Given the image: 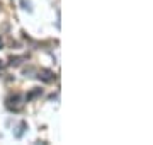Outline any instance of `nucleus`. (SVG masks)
<instances>
[{
    "mask_svg": "<svg viewBox=\"0 0 153 145\" xmlns=\"http://www.w3.org/2000/svg\"><path fill=\"white\" fill-rule=\"evenodd\" d=\"M22 60H24V56H10L9 58V65L10 67H19Z\"/></svg>",
    "mask_w": 153,
    "mask_h": 145,
    "instance_id": "4",
    "label": "nucleus"
},
{
    "mask_svg": "<svg viewBox=\"0 0 153 145\" xmlns=\"http://www.w3.org/2000/svg\"><path fill=\"white\" fill-rule=\"evenodd\" d=\"M38 78L41 80V82H46V84H51V82H55V72L53 70H49V68H41L38 72Z\"/></svg>",
    "mask_w": 153,
    "mask_h": 145,
    "instance_id": "2",
    "label": "nucleus"
},
{
    "mask_svg": "<svg viewBox=\"0 0 153 145\" xmlns=\"http://www.w3.org/2000/svg\"><path fill=\"white\" fill-rule=\"evenodd\" d=\"M22 106H24V99H22L21 94H14L7 99V108H9L10 111H16V113L21 111Z\"/></svg>",
    "mask_w": 153,
    "mask_h": 145,
    "instance_id": "1",
    "label": "nucleus"
},
{
    "mask_svg": "<svg viewBox=\"0 0 153 145\" xmlns=\"http://www.w3.org/2000/svg\"><path fill=\"white\" fill-rule=\"evenodd\" d=\"M2 46H4V41H2V36H0V50H2Z\"/></svg>",
    "mask_w": 153,
    "mask_h": 145,
    "instance_id": "6",
    "label": "nucleus"
},
{
    "mask_svg": "<svg viewBox=\"0 0 153 145\" xmlns=\"http://www.w3.org/2000/svg\"><path fill=\"white\" fill-rule=\"evenodd\" d=\"M41 94H43V90L41 89H33L27 96H26V101H33V99H36V97H39Z\"/></svg>",
    "mask_w": 153,
    "mask_h": 145,
    "instance_id": "3",
    "label": "nucleus"
},
{
    "mask_svg": "<svg viewBox=\"0 0 153 145\" xmlns=\"http://www.w3.org/2000/svg\"><path fill=\"white\" fill-rule=\"evenodd\" d=\"M4 70H5V63H4V61L0 60V73L4 72Z\"/></svg>",
    "mask_w": 153,
    "mask_h": 145,
    "instance_id": "5",
    "label": "nucleus"
}]
</instances>
